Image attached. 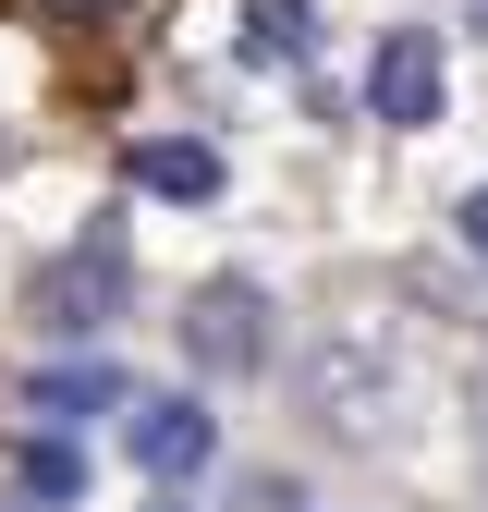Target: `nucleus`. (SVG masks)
<instances>
[{"mask_svg": "<svg viewBox=\"0 0 488 512\" xmlns=\"http://www.w3.org/2000/svg\"><path fill=\"white\" fill-rule=\"evenodd\" d=\"M183 354H196V366H232V378H244V366L269 354V293H257V281H208L196 305H183Z\"/></svg>", "mask_w": 488, "mask_h": 512, "instance_id": "obj_1", "label": "nucleus"}, {"mask_svg": "<svg viewBox=\"0 0 488 512\" xmlns=\"http://www.w3.org/2000/svg\"><path fill=\"white\" fill-rule=\"evenodd\" d=\"M25 305H37V330H98V317L135 305V269H122L110 244H86V256H61V269H49Z\"/></svg>", "mask_w": 488, "mask_h": 512, "instance_id": "obj_2", "label": "nucleus"}, {"mask_svg": "<svg viewBox=\"0 0 488 512\" xmlns=\"http://www.w3.org/2000/svg\"><path fill=\"white\" fill-rule=\"evenodd\" d=\"M440 98H452V86H440V37H415V25H403V37H379L366 110H379L391 135H415V122H440Z\"/></svg>", "mask_w": 488, "mask_h": 512, "instance_id": "obj_3", "label": "nucleus"}, {"mask_svg": "<svg viewBox=\"0 0 488 512\" xmlns=\"http://www.w3.org/2000/svg\"><path fill=\"white\" fill-rule=\"evenodd\" d=\"M122 415H135V464H147L159 488H183V476H208V464H220L208 403H122Z\"/></svg>", "mask_w": 488, "mask_h": 512, "instance_id": "obj_4", "label": "nucleus"}, {"mask_svg": "<svg viewBox=\"0 0 488 512\" xmlns=\"http://www.w3.org/2000/svg\"><path fill=\"white\" fill-rule=\"evenodd\" d=\"M232 49L257 61V74H293V61L318 49V13H305V0H244V37Z\"/></svg>", "mask_w": 488, "mask_h": 512, "instance_id": "obj_5", "label": "nucleus"}, {"mask_svg": "<svg viewBox=\"0 0 488 512\" xmlns=\"http://www.w3.org/2000/svg\"><path fill=\"white\" fill-rule=\"evenodd\" d=\"M135 183L171 196V208H208V196H220V159H208L196 135H159V147H135Z\"/></svg>", "mask_w": 488, "mask_h": 512, "instance_id": "obj_6", "label": "nucleus"}, {"mask_svg": "<svg viewBox=\"0 0 488 512\" xmlns=\"http://www.w3.org/2000/svg\"><path fill=\"white\" fill-rule=\"evenodd\" d=\"M98 403H135V391H122V366H98V354L37 378V415H98Z\"/></svg>", "mask_w": 488, "mask_h": 512, "instance_id": "obj_7", "label": "nucleus"}, {"mask_svg": "<svg viewBox=\"0 0 488 512\" xmlns=\"http://www.w3.org/2000/svg\"><path fill=\"white\" fill-rule=\"evenodd\" d=\"M13 476H25V500H49V512H61V500H86V452H74V439H25V464H13Z\"/></svg>", "mask_w": 488, "mask_h": 512, "instance_id": "obj_8", "label": "nucleus"}, {"mask_svg": "<svg viewBox=\"0 0 488 512\" xmlns=\"http://www.w3.org/2000/svg\"><path fill=\"white\" fill-rule=\"evenodd\" d=\"M464 244H476V256H488V196H464Z\"/></svg>", "mask_w": 488, "mask_h": 512, "instance_id": "obj_9", "label": "nucleus"}, {"mask_svg": "<svg viewBox=\"0 0 488 512\" xmlns=\"http://www.w3.org/2000/svg\"><path fill=\"white\" fill-rule=\"evenodd\" d=\"M49 13H110V0H49Z\"/></svg>", "mask_w": 488, "mask_h": 512, "instance_id": "obj_10", "label": "nucleus"}, {"mask_svg": "<svg viewBox=\"0 0 488 512\" xmlns=\"http://www.w3.org/2000/svg\"><path fill=\"white\" fill-rule=\"evenodd\" d=\"M464 25H476V37H488V0H464Z\"/></svg>", "mask_w": 488, "mask_h": 512, "instance_id": "obj_11", "label": "nucleus"}, {"mask_svg": "<svg viewBox=\"0 0 488 512\" xmlns=\"http://www.w3.org/2000/svg\"><path fill=\"white\" fill-rule=\"evenodd\" d=\"M159 512H171V500H159Z\"/></svg>", "mask_w": 488, "mask_h": 512, "instance_id": "obj_12", "label": "nucleus"}]
</instances>
